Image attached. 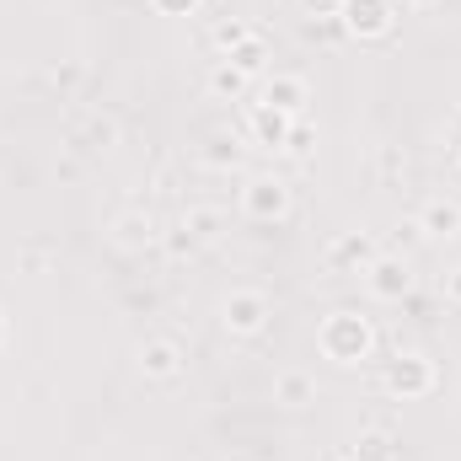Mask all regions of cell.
<instances>
[{
    "label": "cell",
    "mask_w": 461,
    "mask_h": 461,
    "mask_svg": "<svg viewBox=\"0 0 461 461\" xmlns=\"http://www.w3.org/2000/svg\"><path fill=\"white\" fill-rule=\"evenodd\" d=\"M446 290H451V301H456V306H461V268H456V274H451V285H446Z\"/></svg>",
    "instance_id": "cell-21"
},
{
    "label": "cell",
    "mask_w": 461,
    "mask_h": 461,
    "mask_svg": "<svg viewBox=\"0 0 461 461\" xmlns=\"http://www.w3.org/2000/svg\"><path fill=\"white\" fill-rule=\"evenodd\" d=\"M156 5H161V11H167V16H188V11H194V5H199V0H156Z\"/></svg>",
    "instance_id": "cell-20"
},
{
    "label": "cell",
    "mask_w": 461,
    "mask_h": 461,
    "mask_svg": "<svg viewBox=\"0 0 461 461\" xmlns=\"http://www.w3.org/2000/svg\"><path fill=\"white\" fill-rule=\"evenodd\" d=\"M183 226L194 230V236H215V210H194V215H188Z\"/></svg>",
    "instance_id": "cell-17"
},
{
    "label": "cell",
    "mask_w": 461,
    "mask_h": 461,
    "mask_svg": "<svg viewBox=\"0 0 461 461\" xmlns=\"http://www.w3.org/2000/svg\"><path fill=\"white\" fill-rule=\"evenodd\" d=\"M386 386H392V392H402V397H419V392L429 386V365H424L419 354H397V359H392V370H386Z\"/></svg>",
    "instance_id": "cell-4"
},
{
    "label": "cell",
    "mask_w": 461,
    "mask_h": 461,
    "mask_svg": "<svg viewBox=\"0 0 461 461\" xmlns=\"http://www.w3.org/2000/svg\"><path fill=\"white\" fill-rule=\"evenodd\" d=\"M241 38H252V32H247L241 22H221V27H215V43H221V54H230V49H236Z\"/></svg>",
    "instance_id": "cell-16"
},
{
    "label": "cell",
    "mask_w": 461,
    "mask_h": 461,
    "mask_svg": "<svg viewBox=\"0 0 461 461\" xmlns=\"http://www.w3.org/2000/svg\"><path fill=\"white\" fill-rule=\"evenodd\" d=\"M419 230H429V236H456V230H461V204H446V199L424 204V221H419Z\"/></svg>",
    "instance_id": "cell-9"
},
{
    "label": "cell",
    "mask_w": 461,
    "mask_h": 461,
    "mask_svg": "<svg viewBox=\"0 0 461 461\" xmlns=\"http://www.w3.org/2000/svg\"><path fill=\"white\" fill-rule=\"evenodd\" d=\"M263 108L295 118L301 108H306V81H301V76H274V81L263 86Z\"/></svg>",
    "instance_id": "cell-5"
},
{
    "label": "cell",
    "mask_w": 461,
    "mask_h": 461,
    "mask_svg": "<svg viewBox=\"0 0 461 461\" xmlns=\"http://www.w3.org/2000/svg\"><path fill=\"white\" fill-rule=\"evenodd\" d=\"M322 354L328 359H339V365H354V359H365L370 354V322L365 317H354V312H333L328 322H322Z\"/></svg>",
    "instance_id": "cell-1"
},
{
    "label": "cell",
    "mask_w": 461,
    "mask_h": 461,
    "mask_svg": "<svg viewBox=\"0 0 461 461\" xmlns=\"http://www.w3.org/2000/svg\"><path fill=\"white\" fill-rule=\"evenodd\" d=\"M354 461H392V440H386V435H365L359 451H354Z\"/></svg>",
    "instance_id": "cell-15"
},
{
    "label": "cell",
    "mask_w": 461,
    "mask_h": 461,
    "mask_svg": "<svg viewBox=\"0 0 461 461\" xmlns=\"http://www.w3.org/2000/svg\"><path fill=\"white\" fill-rule=\"evenodd\" d=\"M0 333H5V317H0Z\"/></svg>",
    "instance_id": "cell-23"
},
{
    "label": "cell",
    "mask_w": 461,
    "mask_h": 461,
    "mask_svg": "<svg viewBox=\"0 0 461 461\" xmlns=\"http://www.w3.org/2000/svg\"><path fill=\"white\" fill-rule=\"evenodd\" d=\"M339 5H344V0H306L312 16H339Z\"/></svg>",
    "instance_id": "cell-19"
},
{
    "label": "cell",
    "mask_w": 461,
    "mask_h": 461,
    "mask_svg": "<svg viewBox=\"0 0 461 461\" xmlns=\"http://www.w3.org/2000/svg\"><path fill=\"white\" fill-rule=\"evenodd\" d=\"M370 290L381 295V301H397V295H408V268L402 263H370Z\"/></svg>",
    "instance_id": "cell-8"
},
{
    "label": "cell",
    "mask_w": 461,
    "mask_h": 461,
    "mask_svg": "<svg viewBox=\"0 0 461 461\" xmlns=\"http://www.w3.org/2000/svg\"><path fill=\"white\" fill-rule=\"evenodd\" d=\"M413 5H419V11H424V5H435V0H413Z\"/></svg>",
    "instance_id": "cell-22"
},
{
    "label": "cell",
    "mask_w": 461,
    "mask_h": 461,
    "mask_svg": "<svg viewBox=\"0 0 461 461\" xmlns=\"http://www.w3.org/2000/svg\"><path fill=\"white\" fill-rule=\"evenodd\" d=\"M339 16H344V27L354 38H375V32H386L392 27V0H344L339 5Z\"/></svg>",
    "instance_id": "cell-2"
},
{
    "label": "cell",
    "mask_w": 461,
    "mask_h": 461,
    "mask_svg": "<svg viewBox=\"0 0 461 461\" xmlns=\"http://www.w3.org/2000/svg\"><path fill=\"white\" fill-rule=\"evenodd\" d=\"M274 397H279L285 408H301V402H312V381H306L301 370H285V375L274 381Z\"/></svg>",
    "instance_id": "cell-11"
},
{
    "label": "cell",
    "mask_w": 461,
    "mask_h": 461,
    "mask_svg": "<svg viewBox=\"0 0 461 461\" xmlns=\"http://www.w3.org/2000/svg\"><path fill=\"white\" fill-rule=\"evenodd\" d=\"M348 461H354V456H348Z\"/></svg>",
    "instance_id": "cell-24"
},
{
    "label": "cell",
    "mask_w": 461,
    "mask_h": 461,
    "mask_svg": "<svg viewBox=\"0 0 461 461\" xmlns=\"http://www.w3.org/2000/svg\"><path fill=\"white\" fill-rule=\"evenodd\" d=\"M285 204H290V194H285L279 183H268V177H258V183L247 188V210H252L258 221H268V215H285Z\"/></svg>",
    "instance_id": "cell-7"
},
{
    "label": "cell",
    "mask_w": 461,
    "mask_h": 461,
    "mask_svg": "<svg viewBox=\"0 0 461 461\" xmlns=\"http://www.w3.org/2000/svg\"><path fill=\"white\" fill-rule=\"evenodd\" d=\"M263 317H268V301H263V295H252V290L226 295V328L230 333H258Z\"/></svg>",
    "instance_id": "cell-3"
},
{
    "label": "cell",
    "mask_w": 461,
    "mask_h": 461,
    "mask_svg": "<svg viewBox=\"0 0 461 461\" xmlns=\"http://www.w3.org/2000/svg\"><path fill=\"white\" fill-rule=\"evenodd\" d=\"M210 86H215L221 97H241V86H247V76H241L236 65H226V59H221V70L210 76Z\"/></svg>",
    "instance_id": "cell-14"
},
{
    "label": "cell",
    "mask_w": 461,
    "mask_h": 461,
    "mask_svg": "<svg viewBox=\"0 0 461 461\" xmlns=\"http://www.w3.org/2000/svg\"><path fill=\"white\" fill-rule=\"evenodd\" d=\"M221 59L236 65L241 76H258V70H263V43H258V38H241V43H236L230 54H221Z\"/></svg>",
    "instance_id": "cell-12"
},
{
    "label": "cell",
    "mask_w": 461,
    "mask_h": 461,
    "mask_svg": "<svg viewBox=\"0 0 461 461\" xmlns=\"http://www.w3.org/2000/svg\"><path fill=\"white\" fill-rule=\"evenodd\" d=\"M177 365H183L177 344H167V339H150V344H140V370H145V375H156V381H172V375H177Z\"/></svg>",
    "instance_id": "cell-6"
},
{
    "label": "cell",
    "mask_w": 461,
    "mask_h": 461,
    "mask_svg": "<svg viewBox=\"0 0 461 461\" xmlns=\"http://www.w3.org/2000/svg\"><path fill=\"white\" fill-rule=\"evenodd\" d=\"M252 134H258L263 145H285V140H290V113L258 108V113H252Z\"/></svg>",
    "instance_id": "cell-10"
},
{
    "label": "cell",
    "mask_w": 461,
    "mask_h": 461,
    "mask_svg": "<svg viewBox=\"0 0 461 461\" xmlns=\"http://www.w3.org/2000/svg\"><path fill=\"white\" fill-rule=\"evenodd\" d=\"M370 258H375L370 236H344V241L333 247V263H370Z\"/></svg>",
    "instance_id": "cell-13"
},
{
    "label": "cell",
    "mask_w": 461,
    "mask_h": 461,
    "mask_svg": "<svg viewBox=\"0 0 461 461\" xmlns=\"http://www.w3.org/2000/svg\"><path fill=\"white\" fill-rule=\"evenodd\" d=\"M285 145H290V150H312V129H306V123H295V129H290V140H285Z\"/></svg>",
    "instance_id": "cell-18"
}]
</instances>
